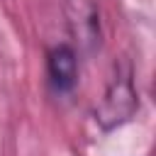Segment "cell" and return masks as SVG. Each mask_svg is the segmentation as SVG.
<instances>
[{"instance_id": "1", "label": "cell", "mask_w": 156, "mask_h": 156, "mask_svg": "<svg viewBox=\"0 0 156 156\" xmlns=\"http://www.w3.org/2000/svg\"><path fill=\"white\" fill-rule=\"evenodd\" d=\"M139 112V93L134 85V68L127 58L115 61L112 76L105 85L100 102L95 105L93 119L102 132H112L127 124Z\"/></svg>"}, {"instance_id": "2", "label": "cell", "mask_w": 156, "mask_h": 156, "mask_svg": "<svg viewBox=\"0 0 156 156\" xmlns=\"http://www.w3.org/2000/svg\"><path fill=\"white\" fill-rule=\"evenodd\" d=\"M66 24L78 54H93L100 46V10L95 0H66Z\"/></svg>"}, {"instance_id": "3", "label": "cell", "mask_w": 156, "mask_h": 156, "mask_svg": "<svg viewBox=\"0 0 156 156\" xmlns=\"http://www.w3.org/2000/svg\"><path fill=\"white\" fill-rule=\"evenodd\" d=\"M78 51L73 44H54L46 51V78L56 95H71L78 83Z\"/></svg>"}]
</instances>
